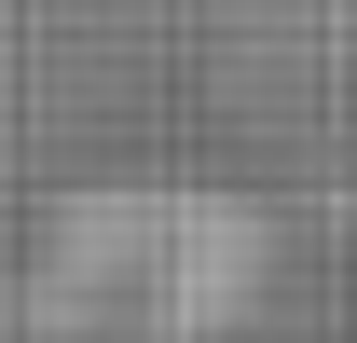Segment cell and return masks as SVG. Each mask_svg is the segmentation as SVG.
I'll use <instances>...</instances> for the list:
<instances>
[]
</instances>
